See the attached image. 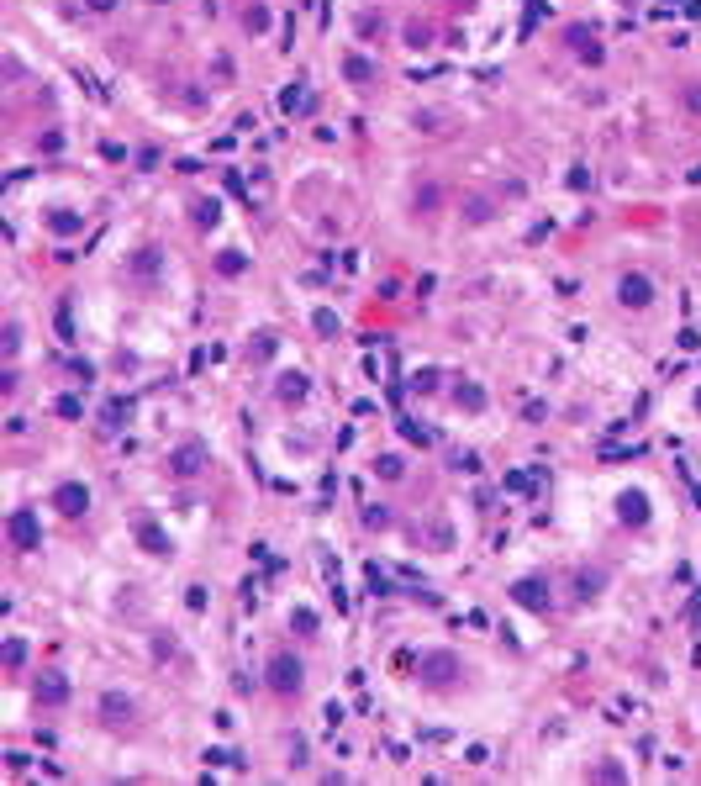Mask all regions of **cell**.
Instances as JSON below:
<instances>
[{"instance_id":"23","label":"cell","mask_w":701,"mask_h":786,"mask_svg":"<svg viewBox=\"0 0 701 786\" xmlns=\"http://www.w3.org/2000/svg\"><path fill=\"white\" fill-rule=\"evenodd\" d=\"M21 660H27V644H21V639H6V670H21Z\"/></svg>"},{"instance_id":"19","label":"cell","mask_w":701,"mask_h":786,"mask_svg":"<svg viewBox=\"0 0 701 786\" xmlns=\"http://www.w3.org/2000/svg\"><path fill=\"white\" fill-rule=\"evenodd\" d=\"M48 227L59 232V238H69V232H80V217H74V212H53V217H48Z\"/></svg>"},{"instance_id":"10","label":"cell","mask_w":701,"mask_h":786,"mask_svg":"<svg viewBox=\"0 0 701 786\" xmlns=\"http://www.w3.org/2000/svg\"><path fill=\"white\" fill-rule=\"evenodd\" d=\"M63 696H69V681H63L59 670H42V675H37V702H42V707H59Z\"/></svg>"},{"instance_id":"7","label":"cell","mask_w":701,"mask_h":786,"mask_svg":"<svg viewBox=\"0 0 701 786\" xmlns=\"http://www.w3.org/2000/svg\"><path fill=\"white\" fill-rule=\"evenodd\" d=\"M511 596H517L528 612H549V581H517Z\"/></svg>"},{"instance_id":"17","label":"cell","mask_w":701,"mask_h":786,"mask_svg":"<svg viewBox=\"0 0 701 786\" xmlns=\"http://www.w3.org/2000/svg\"><path fill=\"white\" fill-rule=\"evenodd\" d=\"M453 396H459V406H464V412H480V406H485V391H480V385H459Z\"/></svg>"},{"instance_id":"29","label":"cell","mask_w":701,"mask_h":786,"mask_svg":"<svg viewBox=\"0 0 701 786\" xmlns=\"http://www.w3.org/2000/svg\"><path fill=\"white\" fill-rule=\"evenodd\" d=\"M206 766H248V760L227 755V749H206Z\"/></svg>"},{"instance_id":"33","label":"cell","mask_w":701,"mask_h":786,"mask_svg":"<svg viewBox=\"0 0 701 786\" xmlns=\"http://www.w3.org/2000/svg\"><path fill=\"white\" fill-rule=\"evenodd\" d=\"M311 322H317V333H327V338L338 333V317H332V312H317V317H311Z\"/></svg>"},{"instance_id":"25","label":"cell","mask_w":701,"mask_h":786,"mask_svg":"<svg viewBox=\"0 0 701 786\" xmlns=\"http://www.w3.org/2000/svg\"><path fill=\"white\" fill-rule=\"evenodd\" d=\"M411 391H422V396H427V391H438V370H422V375H411Z\"/></svg>"},{"instance_id":"37","label":"cell","mask_w":701,"mask_h":786,"mask_svg":"<svg viewBox=\"0 0 701 786\" xmlns=\"http://www.w3.org/2000/svg\"><path fill=\"white\" fill-rule=\"evenodd\" d=\"M185 602H190V612H200V607H206V586H190V596H185Z\"/></svg>"},{"instance_id":"21","label":"cell","mask_w":701,"mask_h":786,"mask_svg":"<svg viewBox=\"0 0 701 786\" xmlns=\"http://www.w3.org/2000/svg\"><path fill=\"white\" fill-rule=\"evenodd\" d=\"M291 628H295V634H317V612H311V607H295V612H291Z\"/></svg>"},{"instance_id":"3","label":"cell","mask_w":701,"mask_h":786,"mask_svg":"<svg viewBox=\"0 0 701 786\" xmlns=\"http://www.w3.org/2000/svg\"><path fill=\"white\" fill-rule=\"evenodd\" d=\"M269 691H280V696L300 691V660L295 655H274L269 660Z\"/></svg>"},{"instance_id":"14","label":"cell","mask_w":701,"mask_h":786,"mask_svg":"<svg viewBox=\"0 0 701 786\" xmlns=\"http://www.w3.org/2000/svg\"><path fill=\"white\" fill-rule=\"evenodd\" d=\"M343 74H348L353 85H370V80H374V64H370V59H359V53H353V59L343 64Z\"/></svg>"},{"instance_id":"40","label":"cell","mask_w":701,"mask_h":786,"mask_svg":"<svg viewBox=\"0 0 701 786\" xmlns=\"http://www.w3.org/2000/svg\"><path fill=\"white\" fill-rule=\"evenodd\" d=\"M696 406H701V396H696Z\"/></svg>"},{"instance_id":"36","label":"cell","mask_w":701,"mask_h":786,"mask_svg":"<svg viewBox=\"0 0 701 786\" xmlns=\"http://www.w3.org/2000/svg\"><path fill=\"white\" fill-rule=\"evenodd\" d=\"M59 417H80V396H59Z\"/></svg>"},{"instance_id":"30","label":"cell","mask_w":701,"mask_h":786,"mask_svg":"<svg viewBox=\"0 0 701 786\" xmlns=\"http://www.w3.org/2000/svg\"><path fill=\"white\" fill-rule=\"evenodd\" d=\"M427 37H432V32L422 27V21H411V27H406V42H411V48H427Z\"/></svg>"},{"instance_id":"22","label":"cell","mask_w":701,"mask_h":786,"mask_svg":"<svg viewBox=\"0 0 701 786\" xmlns=\"http://www.w3.org/2000/svg\"><path fill=\"white\" fill-rule=\"evenodd\" d=\"M401 438H406V444H417V449L432 444V433H427V428H417V423H401Z\"/></svg>"},{"instance_id":"1","label":"cell","mask_w":701,"mask_h":786,"mask_svg":"<svg viewBox=\"0 0 701 786\" xmlns=\"http://www.w3.org/2000/svg\"><path fill=\"white\" fill-rule=\"evenodd\" d=\"M459 675H464L459 655H449V649H432V655H422V686H427V691H449Z\"/></svg>"},{"instance_id":"11","label":"cell","mask_w":701,"mask_h":786,"mask_svg":"<svg viewBox=\"0 0 701 786\" xmlns=\"http://www.w3.org/2000/svg\"><path fill=\"white\" fill-rule=\"evenodd\" d=\"M138 544L148 549V555H169V533H164L159 523H148V517L138 523Z\"/></svg>"},{"instance_id":"35","label":"cell","mask_w":701,"mask_h":786,"mask_svg":"<svg viewBox=\"0 0 701 786\" xmlns=\"http://www.w3.org/2000/svg\"><path fill=\"white\" fill-rule=\"evenodd\" d=\"M370 586H374V596H391V581H385V570H374V564H370Z\"/></svg>"},{"instance_id":"27","label":"cell","mask_w":701,"mask_h":786,"mask_svg":"<svg viewBox=\"0 0 701 786\" xmlns=\"http://www.w3.org/2000/svg\"><path fill=\"white\" fill-rule=\"evenodd\" d=\"M243 21H248V32H264V27H269V11H264V6H248V16H243Z\"/></svg>"},{"instance_id":"6","label":"cell","mask_w":701,"mask_h":786,"mask_svg":"<svg viewBox=\"0 0 701 786\" xmlns=\"http://www.w3.org/2000/svg\"><path fill=\"white\" fill-rule=\"evenodd\" d=\"M617 301L622 306H649L654 301V285L643 280V274H622V280H617Z\"/></svg>"},{"instance_id":"20","label":"cell","mask_w":701,"mask_h":786,"mask_svg":"<svg viewBox=\"0 0 701 786\" xmlns=\"http://www.w3.org/2000/svg\"><path fill=\"white\" fill-rule=\"evenodd\" d=\"M132 270H138V274H159V248H138Z\"/></svg>"},{"instance_id":"24","label":"cell","mask_w":701,"mask_h":786,"mask_svg":"<svg viewBox=\"0 0 701 786\" xmlns=\"http://www.w3.org/2000/svg\"><path fill=\"white\" fill-rule=\"evenodd\" d=\"M127 417H132V401H111V406H106V423H111V428H121Z\"/></svg>"},{"instance_id":"39","label":"cell","mask_w":701,"mask_h":786,"mask_svg":"<svg viewBox=\"0 0 701 786\" xmlns=\"http://www.w3.org/2000/svg\"><path fill=\"white\" fill-rule=\"evenodd\" d=\"M85 6H90V11H111L116 0H85Z\"/></svg>"},{"instance_id":"12","label":"cell","mask_w":701,"mask_h":786,"mask_svg":"<svg viewBox=\"0 0 701 786\" xmlns=\"http://www.w3.org/2000/svg\"><path fill=\"white\" fill-rule=\"evenodd\" d=\"M564 37H570V48L580 53L585 64H601V42H596V37H591V32H585V27H570V32H564Z\"/></svg>"},{"instance_id":"16","label":"cell","mask_w":701,"mask_h":786,"mask_svg":"<svg viewBox=\"0 0 701 786\" xmlns=\"http://www.w3.org/2000/svg\"><path fill=\"white\" fill-rule=\"evenodd\" d=\"M438 201H443V195H438V185H422V191L411 195V206H417L422 217H432V212H438Z\"/></svg>"},{"instance_id":"15","label":"cell","mask_w":701,"mask_h":786,"mask_svg":"<svg viewBox=\"0 0 701 786\" xmlns=\"http://www.w3.org/2000/svg\"><path fill=\"white\" fill-rule=\"evenodd\" d=\"M601 581H606V570H580V575H575V591H580V602L601 591Z\"/></svg>"},{"instance_id":"38","label":"cell","mask_w":701,"mask_h":786,"mask_svg":"<svg viewBox=\"0 0 701 786\" xmlns=\"http://www.w3.org/2000/svg\"><path fill=\"white\" fill-rule=\"evenodd\" d=\"M685 106H691V111H701V85H691V90H685Z\"/></svg>"},{"instance_id":"28","label":"cell","mask_w":701,"mask_h":786,"mask_svg":"<svg viewBox=\"0 0 701 786\" xmlns=\"http://www.w3.org/2000/svg\"><path fill=\"white\" fill-rule=\"evenodd\" d=\"M374 470H380L385 480H396V475H401V459H396V454H380V459H374Z\"/></svg>"},{"instance_id":"8","label":"cell","mask_w":701,"mask_h":786,"mask_svg":"<svg viewBox=\"0 0 701 786\" xmlns=\"http://www.w3.org/2000/svg\"><path fill=\"white\" fill-rule=\"evenodd\" d=\"M100 723H106V728H127L132 723V702L116 696V691H106V696H100Z\"/></svg>"},{"instance_id":"5","label":"cell","mask_w":701,"mask_h":786,"mask_svg":"<svg viewBox=\"0 0 701 786\" xmlns=\"http://www.w3.org/2000/svg\"><path fill=\"white\" fill-rule=\"evenodd\" d=\"M169 470L180 475V480H195V475L206 470V449H200V444H180L169 454Z\"/></svg>"},{"instance_id":"26","label":"cell","mask_w":701,"mask_h":786,"mask_svg":"<svg viewBox=\"0 0 701 786\" xmlns=\"http://www.w3.org/2000/svg\"><path fill=\"white\" fill-rule=\"evenodd\" d=\"M243 264H248L243 253H221V259H217V270H221V274H243Z\"/></svg>"},{"instance_id":"18","label":"cell","mask_w":701,"mask_h":786,"mask_svg":"<svg viewBox=\"0 0 701 786\" xmlns=\"http://www.w3.org/2000/svg\"><path fill=\"white\" fill-rule=\"evenodd\" d=\"M306 396V375H285L280 380V401H300Z\"/></svg>"},{"instance_id":"13","label":"cell","mask_w":701,"mask_h":786,"mask_svg":"<svg viewBox=\"0 0 701 786\" xmlns=\"http://www.w3.org/2000/svg\"><path fill=\"white\" fill-rule=\"evenodd\" d=\"M280 111H285V116H300V111H311V95L300 90V80L291 85V90H280Z\"/></svg>"},{"instance_id":"2","label":"cell","mask_w":701,"mask_h":786,"mask_svg":"<svg viewBox=\"0 0 701 786\" xmlns=\"http://www.w3.org/2000/svg\"><path fill=\"white\" fill-rule=\"evenodd\" d=\"M6 533H11V544H16L21 555H32V549L42 544V523H37V512H32V507H16V512L6 517Z\"/></svg>"},{"instance_id":"32","label":"cell","mask_w":701,"mask_h":786,"mask_svg":"<svg viewBox=\"0 0 701 786\" xmlns=\"http://www.w3.org/2000/svg\"><path fill=\"white\" fill-rule=\"evenodd\" d=\"M391 523V512H385V507H364V528H385Z\"/></svg>"},{"instance_id":"31","label":"cell","mask_w":701,"mask_h":786,"mask_svg":"<svg viewBox=\"0 0 701 786\" xmlns=\"http://www.w3.org/2000/svg\"><path fill=\"white\" fill-rule=\"evenodd\" d=\"M464 217H470V222H485V217H491V201H480V195H475V201L464 206Z\"/></svg>"},{"instance_id":"4","label":"cell","mask_w":701,"mask_h":786,"mask_svg":"<svg viewBox=\"0 0 701 786\" xmlns=\"http://www.w3.org/2000/svg\"><path fill=\"white\" fill-rule=\"evenodd\" d=\"M53 507H59L63 517H85L90 512V491H85L80 480H63L59 491H53Z\"/></svg>"},{"instance_id":"34","label":"cell","mask_w":701,"mask_h":786,"mask_svg":"<svg viewBox=\"0 0 701 786\" xmlns=\"http://www.w3.org/2000/svg\"><path fill=\"white\" fill-rule=\"evenodd\" d=\"M195 222H200V227L217 222V201H200V206H195Z\"/></svg>"},{"instance_id":"9","label":"cell","mask_w":701,"mask_h":786,"mask_svg":"<svg viewBox=\"0 0 701 786\" xmlns=\"http://www.w3.org/2000/svg\"><path fill=\"white\" fill-rule=\"evenodd\" d=\"M617 517H622V523H633V528L649 523V496H643V491H622V496H617Z\"/></svg>"}]
</instances>
